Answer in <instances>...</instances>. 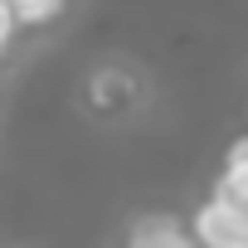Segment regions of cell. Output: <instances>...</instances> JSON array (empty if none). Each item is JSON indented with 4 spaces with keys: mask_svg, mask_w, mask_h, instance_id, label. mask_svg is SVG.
Returning a JSON list of instances; mask_svg holds the SVG:
<instances>
[{
    "mask_svg": "<svg viewBox=\"0 0 248 248\" xmlns=\"http://www.w3.org/2000/svg\"><path fill=\"white\" fill-rule=\"evenodd\" d=\"M190 233H195L200 248H248V214L209 195V200L195 209Z\"/></svg>",
    "mask_w": 248,
    "mask_h": 248,
    "instance_id": "6da1fadb",
    "label": "cell"
},
{
    "mask_svg": "<svg viewBox=\"0 0 248 248\" xmlns=\"http://www.w3.org/2000/svg\"><path fill=\"white\" fill-rule=\"evenodd\" d=\"M127 248H195V233L170 214H141L127 233Z\"/></svg>",
    "mask_w": 248,
    "mask_h": 248,
    "instance_id": "7a4b0ae2",
    "label": "cell"
},
{
    "mask_svg": "<svg viewBox=\"0 0 248 248\" xmlns=\"http://www.w3.org/2000/svg\"><path fill=\"white\" fill-rule=\"evenodd\" d=\"M10 10H15L20 25H49L63 10V0H10Z\"/></svg>",
    "mask_w": 248,
    "mask_h": 248,
    "instance_id": "3957f363",
    "label": "cell"
},
{
    "mask_svg": "<svg viewBox=\"0 0 248 248\" xmlns=\"http://www.w3.org/2000/svg\"><path fill=\"white\" fill-rule=\"evenodd\" d=\"M15 30H20V20H15V10H10V0H0V49L15 39Z\"/></svg>",
    "mask_w": 248,
    "mask_h": 248,
    "instance_id": "277c9868",
    "label": "cell"
}]
</instances>
